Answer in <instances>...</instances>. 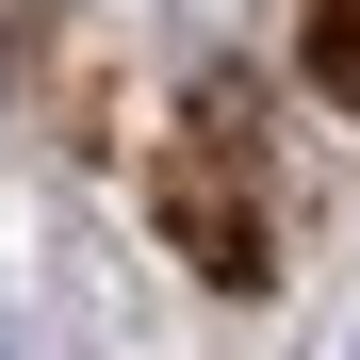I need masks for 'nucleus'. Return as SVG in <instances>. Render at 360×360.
<instances>
[]
</instances>
